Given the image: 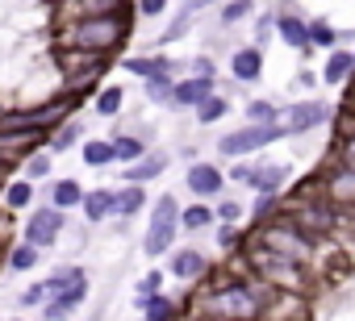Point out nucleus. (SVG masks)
Segmentation results:
<instances>
[{
    "mask_svg": "<svg viewBox=\"0 0 355 321\" xmlns=\"http://www.w3.org/2000/svg\"><path fill=\"white\" fill-rule=\"evenodd\" d=\"M125 34V26L117 21V17H96V21H80L76 26V34H71V42L80 46V51H105V46H113L117 38Z\"/></svg>",
    "mask_w": 355,
    "mask_h": 321,
    "instance_id": "7ed1b4c3",
    "label": "nucleus"
},
{
    "mask_svg": "<svg viewBox=\"0 0 355 321\" xmlns=\"http://www.w3.org/2000/svg\"><path fill=\"white\" fill-rule=\"evenodd\" d=\"M197 113H201V121H218V117L226 113V100H218V96H209L205 104H197Z\"/></svg>",
    "mask_w": 355,
    "mask_h": 321,
    "instance_id": "a878e982",
    "label": "nucleus"
},
{
    "mask_svg": "<svg viewBox=\"0 0 355 321\" xmlns=\"http://www.w3.org/2000/svg\"><path fill=\"white\" fill-rule=\"evenodd\" d=\"M113 158H121V163L134 167L138 158H142V142H138V138H117V142H113Z\"/></svg>",
    "mask_w": 355,
    "mask_h": 321,
    "instance_id": "a211bd4d",
    "label": "nucleus"
},
{
    "mask_svg": "<svg viewBox=\"0 0 355 321\" xmlns=\"http://www.w3.org/2000/svg\"><path fill=\"white\" fill-rule=\"evenodd\" d=\"M125 67L138 71V75H150V80H163V75H167V63H163V59H159V63H150V59H125Z\"/></svg>",
    "mask_w": 355,
    "mask_h": 321,
    "instance_id": "aec40b11",
    "label": "nucleus"
},
{
    "mask_svg": "<svg viewBox=\"0 0 355 321\" xmlns=\"http://www.w3.org/2000/svg\"><path fill=\"white\" fill-rule=\"evenodd\" d=\"M30 196H34V188H30V184H13V188H9V205H13V209L30 205Z\"/></svg>",
    "mask_w": 355,
    "mask_h": 321,
    "instance_id": "c85d7f7f",
    "label": "nucleus"
},
{
    "mask_svg": "<svg viewBox=\"0 0 355 321\" xmlns=\"http://www.w3.org/2000/svg\"><path fill=\"white\" fill-rule=\"evenodd\" d=\"M189 188L197 196H214V192H222V172L209 163H197V167H189Z\"/></svg>",
    "mask_w": 355,
    "mask_h": 321,
    "instance_id": "1a4fd4ad",
    "label": "nucleus"
},
{
    "mask_svg": "<svg viewBox=\"0 0 355 321\" xmlns=\"http://www.w3.org/2000/svg\"><path fill=\"white\" fill-rule=\"evenodd\" d=\"M142 309H146V321H175V304L167 296H150Z\"/></svg>",
    "mask_w": 355,
    "mask_h": 321,
    "instance_id": "f3484780",
    "label": "nucleus"
},
{
    "mask_svg": "<svg viewBox=\"0 0 355 321\" xmlns=\"http://www.w3.org/2000/svg\"><path fill=\"white\" fill-rule=\"evenodd\" d=\"M59 230H63V213L59 209H38V217L26 226V246H51L55 238H59Z\"/></svg>",
    "mask_w": 355,
    "mask_h": 321,
    "instance_id": "39448f33",
    "label": "nucleus"
},
{
    "mask_svg": "<svg viewBox=\"0 0 355 321\" xmlns=\"http://www.w3.org/2000/svg\"><path fill=\"white\" fill-rule=\"evenodd\" d=\"M334 196H338V201H355V172L334 176Z\"/></svg>",
    "mask_w": 355,
    "mask_h": 321,
    "instance_id": "393cba45",
    "label": "nucleus"
},
{
    "mask_svg": "<svg viewBox=\"0 0 355 321\" xmlns=\"http://www.w3.org/2000/svg\"><path fill=\"white\" fill-rule=\"evenodd\" d=\"M201 313L214 317V321H255L259 317V296L247 284H230V288H218L214 296H205Z\"/></svg>",
    "mask_w": 355,
    "mask_h": 321,
    "instance_id": "f257e3e1",
    "label": "nucleus"
},
{
    "mask_svg": "<svg viewBox=\"0 0 355 321\" xmlns=\"http://www.w3.org/2000/svg\"><path fill=\"white\" fill-rule=\"evenodd\" d=\"M84 296H88V288H84V279H76V288H67V292H63V296L51 304V317H63V313H71V309H76Z\"/></svg>",
    "mask_w": 355,
    "mask_h": 321,
    "instance_id": "2eb2a0df",
    "label": "nucleus"
},
{
    "mask_svg": "<svg viewBox=\"0 0 355 321\" xmlns=\"http://www.w3.org/2000/svg\"><path fill=\"white\" fill-rule=\"evenodd\" d=\"M230 67H234V75H239V80H259V71H263V55H259L255 46H247V51H239V55H234V63H230Z\"/></svg>",
    "mask_w": 355,
    "mask_h": 321,
    "instance_id": "9b49d317",
    "label": "nucleus"
},
{
    "mask_svg": "<svg viewBox=\"0 0 355 321\" xmlns=\"http://www.w3.org/2000/svg\"><path fill=\"white\" fill-rule=\"evenodd\" d=\"M343 163H347V172H355V138L343 146Z\"/></svg>",
    "mask_w": 355,
    "mask_h": 321,
    "instance_id": "c9c22d12",
    "label": "nucleus"
},
{
    "mask_svg": "<svg viewBox=\"0 0 355 321\" xmlns=\"http://www.w3.org/2000/svg\"><path fill=\"white\" fill-rule=\"evenodd\" d=\"M142 13H146V17H155V13H163V5H159V0H146V5H142Z\"/></svg>",
    "mask_w": 355,
    "mask_h": 321,
    "instance_id": "e433bc0d",
    "label": "nucleus"
},
{
    "mask_svg": "<svg viewBox=\"0 0 355 321\" xmlns=\"http://www.w3.org/2000/svg\"><path fill=\"white\" fill-rule=\"evenodd\" d=\"M330 38H334V34H330V26H322V21H318V26H309V42H330Z\"/></svg>",
    "mask_w": 355,
    "mask_h": 321,
    "instance_id": "2f4dec72",
    "label": "nucleus"
},
{
    "mask_svg": "<svg viewBox=\"0 0 355 321\" xmlns=\"http://www.w3.org/2000/svg\"><path fill=\"white\" fill-rule=\"evenodd\" d=\"M276 26H280V38H284L288 46H309V26H305L301 17H280Z\"/></svg>",
    "mask_w": 355,
    "mask_h": 321,
    "instance_id": "f8f14e48",
    "label": "nucleus"
},
{
    "mask_svg": "<svg viewBox=\"0 0 355 321\" xmlns=\"http://www.w3.org/2000/svg\"><path fill=\"white\" fill-rule=\"evenodd\" d=\"M247 113H251V117H276V109H272L268 100H259V104H251Z\"/></svg>",
    "mask_w": 355,
    "mask_h": 321,
    "instance_id": "f704fd0d",
    "label": "nucleus"
},
{
    "mask_svg": "<svg viewBox=\"0 0 355 321\" xmlns=\"http://www.w3.org/2000/svg\"><path fill=\"white\" fill-rule=\"evenodd\" d=\"M84 163H88V167L113 163V142H88V146H84Z\"/></svg>",
    "mask_w": 355,
    "mask_h": 321,
    "instance_id": "dca6fc26",
    "label": "nucleus"
},
{
    "mask_svg": "<svg viewBox=\"0 0 355 321\" xmlns=\"http://www.w3.org/2000/svg\"><path fill=\"white\" fill-rule=\"evenodd\" d=\"M150 96H155V100H171V88H167L163 80H150Z\"/></svg>",
    "mask_w": 355,
    "mask_h": 321,
    "instance_id": "72a5a7b5",
    "label": "nucleus"
},
{
    "mask_svg": "<svg viewBox=\"0 0 355 321\" xmlns=\"http://www.w3.org/2000/svg\"><path fill=\"white\" fill-rule=\"evenodd\" d=\"M163 172V158H142V163H134L125 176L134 180V184H142V180H150V176H159Z\"/></svg>",
    "mask_w": 355,
    "mask_h": 321,
    "instance_id": "4be33fe9",
    "label": "nucleus"
},
{
    "mask_svg": "<svg viewBox=\"0 0 355 321\" xmlns=\"http://www.w3.org/2000/svg\"><path fill=\"white\" fill-rule=\"evenodd\" d=\"M247 9H251L247 0H239V5H226V9H222V21H226V26H234L239 17H247Z\"/></svg>",
    "mask_w": 355,
    "mask_h": 321,
    "instance_id": "c756f323",
    "label": "nucleus"
},
{
    "mask_svg": "<svg viewBox=\"0 0 355 321\" xmlns=\"http://www.w3.org/2000/svg\"><path fill=\"white\" fill-rule=\"evenodd\" d=\"M205 271V255L201 250H180L171 259V275H180V279H197Z\"/></svg>",
    "mask_w": 355,
    "mask_h": 321,
    "instance_id": "9d476101",
    "label": "nucleus"
},
{
    "mask_svg": "<svg viewBox=\"0 0 355 321\" xmlns=\"http://www.w3.org/2000/svg\"><path fill=\"white\" fill-rule=\"evenodd\" d=\"M272 138H280V125H272V121H259V125H247V129H239V134H226V138L218 142V150L239 158V154H251V150L268 146Z\"/></svg>",
    "mask_w": 355,
    "mask_h": 321,
    "instance_id": "20e7f679",
    "label": "nucleus"
},
{
    "mask_svg": "<svg viewBox=\"0 0 355 321\" xmlns=\"http://www.w3.org/2000/svg\"><path fill=\"white\" fill-rule=\"evenodd\" d=\"M175 221H180V205H175L171 196H159V201H155V213H150V230H146V238H142V250H146L150 259L171 246Z\"/></svg>",
    "mask_w": 355,
    "mask_h": 321,
    "instance_id": "f03ea898",
    "label": "nucleus"
},
{
    "mask_svg": "<svg viewBox=\"0 0 355 321\" xmlns=\"http://www.w3.org/2000/svg\"><path fill=\"white\" fill-rule=\"evenodd\" d=\"M284 176H288L284 167H263V172H251V184H255V188H263V192H272Z\"/></svg>",
    "mask_w": 355,
    "mask_h": 321,
    "instance_id": "412c9836",
    "label": "nucleus"
},
{
    "mask_svg": "<svg viewBox=\"0 0 355 321\" xmlns=\"http://www.w3.org/2000/svg\"><path fill=\"white\" fill-rule=\"evenodd\" d=\"M96 109H101V113H117V109H121V88H109V92H101Z\"/></svg>",
    "mask_w": 355,
    "mask_h": 321,
    "instance_id": "cd10ccee",
    "label": "nucleus"
},
{
    "mask_svg": "<svg viewBox=\"0 0 355 321\" xmlns=\"http://www.w3.org/2000/svg\"><path fill=\"white\" fill-rule=\"evenodd\" d=\"M263 242H268V250H272V255H280V259H288V263H301V259L309 255V242H305V238H297L288 226L268 230V234H263Z\"/></svg>",
    "mask_w": 355,
    "mask_h": 321,
    "instance_id": "423d86ee",
    "label": "nucleus"
},
{
    "mask_svg": "<svg viewBox=\"0 0 355 321\" xmlns=\"http://www.w3.org/2000/svg\"><path fill=\"white\" fill-rule=\"evenodd\" d=\"M209 96H214V80H201V75L171 88V100H175V104H205Z\"/></svg>",
    "mask_w": 355,
    "mask_h": 321,
    "instance_id": "6e6552de",
    "label": "nucleus"
},
{
    "mask_svg": "<svg viewBox=\"0 0 355 321\" xmlns=\"http://www.w3.org/2000/svg\"><path fill=\"white\" fill-rule=\"evenodd\" d=\"M34 263H38V250H34V246H17V250H13V259H9V267H13V271H30Z\"/></svg>",
    "mask_w": 355,
    "mask_h": 321,
    "instance_id": "b1692460",
    "label": "nucleus"
},
{
    "mask_svg": "<svg viewBox=\"0 0 355 321\" xmlns=\"http://www.w3.org/2000/svg\"><path fill=\"white\" fill-rule=\"evenodd\" d=\"M138 288H142V304H146V300L155 296V288H159V271H150V275H146V279H142Z\"/></svg>",
    "mask_w": 355,
    "mask_h": 321,
    "instance_id": "7c9ffc66",
    "label": "nucleus"
},
{
    "mask_svg": "<svg viewBox=\"0 0 355 321\" xmlns=\"http://www.w3.org/2000/svg\"><path fill=\"white\" fill-rule=\"evenodd\" d=\"M330 109L322 104V100H309V104H293L288 113H280L284 121H280V134H301V129H313L322 117H326Z\"/></svg>",
    "mask_w": 355,
    "mask_h": 321,
    "instance_id": "0eeeda50",
    "label": "nucleus"
},
{
    "mask_svg": "<svg viewBox=\"0 0 355 321\" xmlns=\"http://www.w3.org/2000/svg\"><path fill=\"white\" fill-rule=\"evenodd\" d=\"M84 209H88V221H101L105 213H113V196L109 192H92V196H84Z\"/></svg>",
    "mask_w": 355,
    "mask_h": 321,
    "instance_id": "6ab92c4d",
    "label": "nucleus"
},
{
    "mask_svg": "<svg viewBox=\"0 0 355 321\" xmlns=\"http://www.w3.org/2000/svg\"><path fill=\"white\" fill-rule=\"evenodd\" d=\"M138 205H142V188H130L121 201H113V213H134Z\"/></svg>",
    "mask_w": 355,
    "mask_h": 321,
    "instance_id": "bb28decb",
    "label": "nucleus"
},
{
    "mask_svg": "<svg viewBox=\"0 0 355 321\" xmlns=\"http://www.w3.org/2000/svg\"><path fill=\"white\" fill-rule=\"evenodd\" d=\"M46 172H51V158H30V176L34 180H42Z\"/></svg>",
    "mask_w": 355,
    "mask_h": 321,
    "instance_id": "473e14b6",
    "label": "nucleus"
},
{
    "mask_svg": "<svg viewBox=\"0 0 355 321\" xmlns=\"http://www.w3.org/2000/svg\"><path fill=\"white\" fill-rule=\"evenodd\" d=\"M180 221H184V230H201V226H209V221H214V213H209L205 205H197V209L180 213Z\"/></svg>",
    "mask_w": 355,
    "mask_h": 321,
    "instance_id": "5701e85b",
    "label": "nucleus"
},
{
    "mask_svg": "<svg viewBox=\"0 0 355 321\" xmlns=\"http://www.w3.org/2000/svg\"><path fill=\"white\" fill-rule=\"evenodd\" d=\"M84 201V188L76 184V180H59L55 184V209H71V205H80Z\"/></svg>",
    "mask_w": 355,
    "mask_h": 321,
    "instance_id": "4468645a",
    "label": "nucleus"
},
{
    "mask_svg": "<svg viewBox=\"0 0 355 321\" xmlns=\"http://www.w3.org/2000/svg\"><path fill=\"white\" fill-rule=\"evenodd\" d=\"M351 71H355V55L338 51V55H330V63H326V84H338V80H347Z\"/></svg>",
    "mask_w": 355,
    "mask_h": 321,
    "instance_id": "ddd939ff",
    "label": "nucleus"
}]
</instances>
